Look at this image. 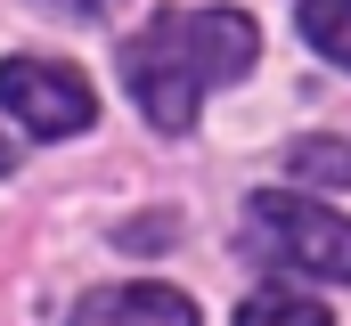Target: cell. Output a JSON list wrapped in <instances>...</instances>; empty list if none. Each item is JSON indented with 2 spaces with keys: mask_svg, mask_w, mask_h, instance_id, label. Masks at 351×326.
I'll return each instance as SVG.
<instances>
[{
  "mask_svg": "<svg viewBox=\"0 0 351 326\" xmlns=\"http://www.w3.org/2000/svg\"><path fill=\"white\" fill-rule=\"evenodd\" d=\"M327 58H335V66H351V16L335 25V33H327Z\"/></svg>",
  "mask_w": 351,
  "mask_h": 326,
  "instance_id": "cell-8",
  "label": "cell"
},
{
  "mask_svg": "<svg viewBox=\"0 0 351 326\" xmlns=\"http://www.w3.org/2000/svg\"><path fill=\"white\" fill-rule=\"evenodd\" d=\"M41 8H66V16H114V0H41Z\"/></svg>",
  "mask_w": 351,
  "mask_h": 326,
  "instance_id": "cell-7",
  "label": "cell"
},
{
  "mask_svg": "<svg viewBox=\"0 0 351 326\" xmlns=\"http://www.w3.org/2000/svg\"><path fill=\"white\" fill-rule=\"evenodd\" d=\"M0 106L33 131V139H74L90 131V82L66 74V66H41V58H8L0 66Z\"/></svg>",
  "mask_w": 351,
  "mask_h": 326,
  "instance_id": "cell-3",
  "label": "cell"
},
{
  "mask_svg": "<svg viewBox=\"0 0 351 326\" xmlns=\"http://www.w3.org/2000/svg\"><path fill=\"white\" fill-rule=\"evenodd\" d=\"M254 66V16L237 8H164L131 49H123V82L131 98L164 123V131H188L204 90L237 82Z\"/></svg>",
  "mask_w": 351,
  "mask_h": 326,
  "instance_id": "cell-1",
  "label": "cell"
},
{
  "mask_svg": "<svg viewBox=\"0 0 351 326\" xmlns=\"http://www.w3.org/2000/svg\"><path fill=\"white\" fill-rule=\"evenodd\" d=\"M237 326H335L319 302H302V294H254L245 310H237Z\"/></svg>",
  "mask_w": 351,
  "mask_h": 326,
  "instance_id": "cell-5",
  "label": "cell"
},
{
  "mask_svg": "<svg viewBox=\"0 0 351 326\" xmlns=\"http://www.w3.org/2000/svg\"><path fill=\"white\" fill-rule=\"evenodd\" d=\"M245 253L262 261H286L302 277H335L351 286V221L311 204V196H286V188H262L245 204Z\"/></svg>",
  "mask_w": 351,
  "mask_h": 326,
  "instance_id": "cell-2",
  "label": "cell"
},
{
  "mask_svg": "<svg viewBox=\"0 0 351 326\" xmlns=\"http://www.w3.org/2000/svg\"><path fill=\"white\" fill-rule=\"evenodd\" d=\"M294 179H351V139H302L294 147Z\"/></svg>",
  "mask_w": 351,
  "mask_h": 326,
  "instance_id": "cell-6",
  "label": "cell"
},
{
  "mask_svg": "<svg viewBox=\"0 0 351 326\" xmlns=\"http://www.w3.org/2000/svg\"><path fill=\"white\" fill-rule=\"evenodd\" d=\"M74 326H204L188 310V294H164V286H106V294H90Z\"/></svg>",
  "mask_w": 351,
  "mask_h": 326,
  "instance_id": "cell-4",
  "label": "cell"
}]
</instances>
